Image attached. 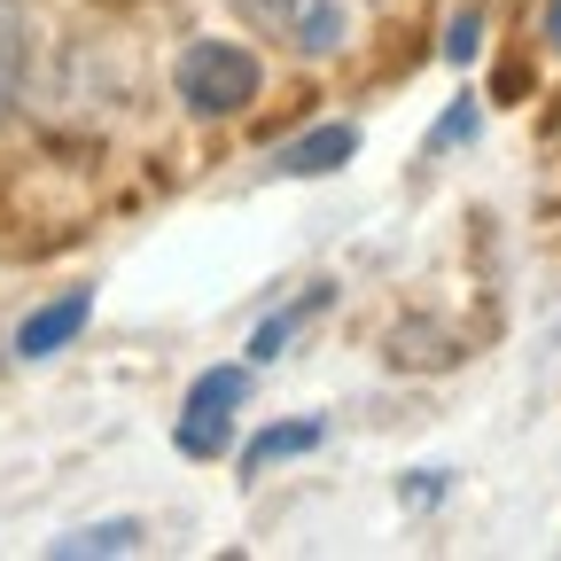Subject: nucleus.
<instances>
[{"label": "nucleus", "instance_id": "9d476101", "mask_svg": "<svg viewBox=\"0 0 561 561\" xmlns=\"http://www.w3.org/2000/svg\"><path fill=\"white\" fill-rule=\"evenodd\" d=\"M538 39L561 55V0H546V16H538Z\"/></svg>", "mask_w": 561, "mask_h": 561}, {"label": "nucleus", "instance_id": "6e6552de", "mask_svg": "<svg viewBox=\"0 0 561 561\" xmlns=\"http://www.w3.org/2000/svg\"><path fill=\"white\" fill-rule=\"evenodd\" d=\"M351 157V125H335V133H312L305 149H289V172H335Z\"/></svg>", "mask_w": 561, "mask_h": 561}, {"label": "nucleus", "instance_id": "f257e3e1", "mask_svg": "<svg viewBox=\"0 0 561 561\" xmlns=\"http://www.w3.org/2000/svg\"><path fill=\"white\" fill-rule=\"evenodd\" d=\"M265 87V55L250 39H227V32H203L172 55V94L195 110V117H242Z\"/></svg>", "mask_w": 561, "mask_h": 561}, {"label": "nucleus", "instance_id": "7ed1b4c3", "mask_svg": "<svg viewBox=\"0 0 561 561\" xmlns=\"http://www.w3.org/2000/svg\"><path fill=\"white\" fill-rule=\"evenodd\" d=\"M87 312H94V289H62V297H47L39 312H24V328H16V359H55V351L87 328Z\"/></svg>", "mask_w": 561, "mask_h": 561}, {"label": "nucleus", "instance_id": "20e7f679", "mask_svg": "<svg viewBox=\"0 0 561 561\" xmlns=\"http://www.w3.org/2000/svg\"><path fill=\"white\" fill-rule=\"evenodd\" d=\"M24 79H32V24H24V0H0V133L24 110Z\"/></svg>", "mask_w": 561, "mask_h": 561}, {"label": "nucleus", "instance_id": "39448f33", "mask_svg": "<svg viewBox=\"0 0 561 561\" xmlns=\"http://www.w3.org/2000/svg\"><path fill=\"white\" fill-rule=\"evenodd\" d=\"M328 437V421L312 413V421H280V430H265V437H250V468H273V460H297V453H312Z\"/></svg>", "mask_w": 561, "mask_h": 561}, {"label": "nucleus", "instance_id": "1a4fd4ad", "mask_svg": "<svg viewBox=\"0 0 561 561\" xmlns=\"http://www.w3.org/2000/svg\"><path fill=\"white\" fill-rule=\"evenodd\" d=\"M227 430H234V413H195L180 421V453H227Z\"/></svg>", "mask_w": 561, "mask_h": 561}, {"label": "nucleus", "instance_id": "f03ea898", "mask_svg": "<svg viewBox=\"0 0 561 561\" xmlns=\"http://www.w3.org/2000/svg\"><path fill=\"white\" fill-rule=\"evenodd\" d=\"M234 9L257 39L297 47L305 62L343 55V39H351V0H234Z\"/></svg>", "mask_w": 561, "mask_h": 561}, {"label": "nucleus", "instance_id": "0eeeda50", "mask_svg": "<svg viewBox=\"0 0 561 561\" xmlns=\"http://www.w3.org/2000/svg\"><path fill=\"white\" fill-rule=\"evenodd\" d=\"M242 398H250V375H242V367H210V375L187 390V405H195V413H234Z\"/></svg>", "mask_w": 561, "mask_h": 561}, {"label": "nucleus", "instance_id": "423d86ee", "mask_svg": "<svg viewBox=\"0 0 561 561\" xmlns=\"http://www.w3.org/2000/svg\"><path fill=\"white\" fill-rule=\"evenodd\" d=\"M140 538H149V530H140L133 515H117V523H87V530H62V538H55V553H140Z\"/></svg>", "mask_w": 561, "mask_h": 561}]
</instances>
